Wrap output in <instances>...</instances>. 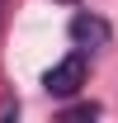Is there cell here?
I'll return each instance as SVG.
<instances>
[{
  "label": "cell",
  "mask_w": 118,
  "mask_h": 123,
  "mask_svg": "<svg viewBox=\"0 0 118 123\" xmlns=\"http://www.w3.org/2000/svg\"><path fill=\"white\" fill-rule=\"evenodd\" d=\"M5 5H10V0H0V14H5Z\"/></svg>",
  "instance_id": "obj_6"
},
{
  "label": "cell",
  "mask_w": 118,
  "mask_h": 123,
  "mask_svg": "<svg viewBox=\"0 0 118 123\" xmlns=\"http://www.w3.org/2000/svg\"><path fill=\"white\" fill-rule=\"evenodd\" d=\"M57 5H80V0H57Z\"/></svg>",
  "instance_id": "obj_5"
},
{
  "label": "cell",
  "mask_w": 118,
  "mask_h": 123,
  "mask_svg": "<svg viewBox=\"0 0 118 123\" xmlns=\"http://www.w3.org/2000/svg\"><path fill=\"white\" fill-rule=\"evenodd\" d=\"M61 118H99V104H94V99H90V104H66Z\"/></svg>",
  "instance_id": "obj_3"
},
{
  "label": "cell",
  "mask_w": 118,
  "mask_h": 123,
  "mask_svg": "<svg viewBox=\"0 0 118 123\" xmlns=\"http://www.w3.org/2000/svg\"><path fill=\"white\" fill-rule=\"evenodd\" d=\"M109 38H113L109 19H99V14H76L71 19V43H80V47H109Z\"/></svg>",
  "instance_id": "obj_2"
},
{
  "label": "cell",
  "mask_w": 118,
  "mask_h": 123,
  "mask_svg": "<svg viewBox=\"0 0 118 123\" xmlns=\"http://www.w3.org/2000/svg\"><path fill=\"white\" fill-rule=\"evenodd\" d=\"M90 76V57H85V47H76V52H66L61 62H52L43 71V90L52 95V99H71L80 85H85Z\"/></svg>",
  "instance_id": "obj_1"
},
{
  "label": "cell",
  "mask_w": 118,
  "mask_h": 123,
  "mask_svg": "<svg viewBox=\"0 0 118 123\" xmlns=\"http://www.w3.org/2000/svg\"><path fill=\"white\" fill-rule=\"evenodd\" d=\"M14 114H19V99L5 95V99H0V118H14Z\"/></svg>",
  "instance_id": "obj_4"
}]
</instances>
